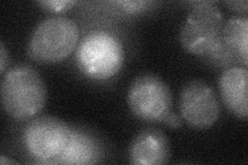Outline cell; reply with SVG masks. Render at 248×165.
<instances>
[{
	"label": "cell",
	"instance_id": "obj_6",
	"mask_svg": "<svg viewBox=\"0 0 248 165\" xmlns=\"http://www.w3.org/2000/svg\"><path fill=\"white\" fill-rule=\"evenodd\" d=\"M71 126L55 117L43 116L31 120L23 130L22 140L27 152L38 163H53L65 149Z\"/></svg>",
	"mask_w": 248,
	"mask_h": 165
},
{
	"label": "cell",
	"instance_id": "obj_14",
	"mask_svg": "<svg viewBox=\"0 0 248 165\" xmlns=\"http://www.w3.org/2000/svg\"><path fill=\"white\" fill-rule=\"evenodd\" d=\"M182 122H183V119L181 118V116L177 115L176 113H173V112H170L169 115L166 117V119L164 120V123L170 128L181 127Z\"/></svg>",
	"mask_w": 248,
	"mask_h": 165
},
{
	"label": "cell",
	"instance_id": "obj_13",
	"mask_svg": "<svg viewBox=\"0 0 248 165\" xmlns=\"http://www.w3.org/2000/svg\"><path fill=\"white\" fill-rule=\"evenodd\" d=\"M37 3L50 12L60 13L69 10L76 2L69 0H46V1H38Z\"/></svg>",
	"mask_w": 248,
	"mask_h": 165
},
{
	"label": "cell",
	"instance_id": "obj_4",
	"mask_svg": "<svg viewBox=\"0 0 248 165\" xmlns=\"http://www.w3.org/2000/svg\"><path fill=\"white\" fill-rule=\"evenodd\" d=\"M80 37L77 23L66 17H52L42 21L31 34L27 53L31 59L55 63L71 55Z\"/></svg>",
	"mask_w": 248,
	"mask_h": 165
},
{
	"label": "cell",
	"instance_id": "obj_3",
	"mask_svg": "<svg viewBox=\"0 0 248 165\" xmlns=\"http://www.w3.org/2000/svg\"><path fill=\"white\" fill-rule=\"evenodd\" d=\"M223 24L222 14L215 2H191V10L179 33L183 50L206 57L222 43Z\"/></svg>",
	"mask_w": 248,
	"mask_h": 165
},
{
	"label": "cell",
	"instance_id": "obj_8",
	"mask_svg": "<svg viewBox=\"0 0 248 165\" xmlns=\"http://www.w3.org/2000/svg\"><path fill=\"white\" fill-rule=\"evenodd\" d=\"M128 159L134 165H162L170 160L167 136L156 128L140 131L130 143Z\"/></svg>",
	"mask_w": 248,
	"mask_h": 165
},
{
	"label": "cell",
	"instance_id": "obj_5",
	"mask_svg": "<svg viewBox=\"0 0 248 165\" xmlns=\"http://www.w3.org/2000/svg\"><path fill=\"white\" fill-rule=\"evenodd\" d=\"M127 104L138 119L164 122L172 112V94L167 83L153 74L138 75L127 92Z\"/></svg>",
	"mask_w": 248,
	"mask_h": 165
},
{
	"label": "cell",
	"instance_id": "obj_15",
	"mask_svg": "<svg viewBox=\"0 0 248 165\" xmlns=\"http://www.w3.org/2000/svg\"><path fill=\"white\" fill-rule=\"evenodd\" d=\"M9 64V53L6 52L3 42L0 43V72L2 75L5 74V68Z\"/></svg>",
	"mask_w": 248,
	"mask_h": 165
},
{
	"label": "cell",
	"instance_id": "obj_2",
	"mask_svg": "<svg viewBox=\"0 0 248 165\" xmlns=\"http://www.w3.org/2000/svg\"><path fill=\"white\" fill-rule=\"evenodd\" d=\"M81 73L92 80L104 81L117 75L124 62L120 39L105 30H94L85 36L76 54Z\"/></svg>",
	"mask_w": 248,
	"mask_h": 165
},
{
	"label": "cell",
	"instance_id": "obj_1",
	"mask_svg": "<svg viewBox=\"0 0 248 165\" xmlns=\"http://www.w3.org/2000/svg\"><path fill=\"white\" fill-rule=\"evenodd\" d=\"M46 101V85L34 68L26 64L12 67L1 81V102L6 114L18 121L40 114Z\"/></svg>",
	"mask_w": 248,
	"mask_h": 165
},
{
	"label": "cell",
	"instance_id": "obj_17",
	"mask_svg": "<svg viewBox=\"0 0 248 165\" xmlns=\"http://www.w3.org/2000/svg\"><path fill=\"white\" fill-rule=\"evenodd\" d=\"M0 163H1L2 165H4V164H6V163H13V164H15L16 162H15V161H11V160H6L5 156H4V155H1V157H0Z\"/></svg>",
	"mask_w": 248,
	"mask_h": 165
},
{
	"label": "cell",
	"instance_id": "obj_7",
	"mask_svg": "<svg viewBox=\"0 0 248 165\" xmlns=\"http://www.w3.org/2000/svg\"><path fill=\"white\" fill-rule=\"evenodd\" d=\"M180 116L195 129H208L218 121L220 104L214 89L202 80L186 83L179 95Z\"/></svg>",
	"mask_w": 248,
	"mask_h": 165
},
{
	"label": "cell",
	"instance_id": "obj_10",
	"mask_svg": "<svg viewBox=\"0 0 248 165\" xmlns=\"http://www.w3.org/2000/svg\"><path fill=\"white\" fill-rule=\"evenodd\" d=\"M103 158V149L98 139L79 127H71V135L65 149L54 164H95Z\"/></svg>",
	"mask_w": 248,
	"mask_h": 165
},
{
	"label": "cell",
	"instance_id": "obj_11",
	"mask_svg": "<svg viewBox=\"0 0 248 165\" xmlns=\"http://www.w3.org/2000/svg\"><path fill=\"white\" fill-rule=\"evenodd\" d=\"M222 41L246 66L248 63V19L236 17L224 23Z\"/></svg>",
	"mask_w": 248,
	"mask_h": 165
},
{
	"label": "cell",
	"instance_id": "obj_9",
	"mask_svg": "<svg viewBox=\"0 0 248 165\" xmlns=\"http://www.w3.org/2000/svg\"><path fill=\"white\" fill-rule=\"evenodd\" d=\"M247 85V68L241 66L224 69L218 80L219 93L224 105L241 120H247L248 118Z\"/></svg>",
	"mask_w": 248,
	"mask_h": 165
},
{
	"label": "cell",
	"instance_id": "obj_16",
	"mask_svg": "<svg viewBox=\"0 0 248 165\" xmlns=\"http://www.w3.org/2000/svg\"><path fill=\"white\" fill-rule=\"evenodd\" d=\"M226 4L230 7V10L236 11L238 13H246L248 10L247 1H227Z\"/></svg>",
	"mask_w": 248,
	"mask_h": 165
},
{
	"label": "cell",
	"instance_id": "obj_12",
	"mask_svg": "<svg viewBox=\"0 0 248 165\" xmlns=\"http://www.w3.org/2000/svg\"><path fill=\"white\" fill-rule=\"evenodd\" d=\"M111 4L117 6L118 10L122 11L123 13L138 14L148 10L153 2L140 0V1H112Z\"/></svg>",
	"mask_w": 248,
	"mask_h": 165
}]
</instances>
